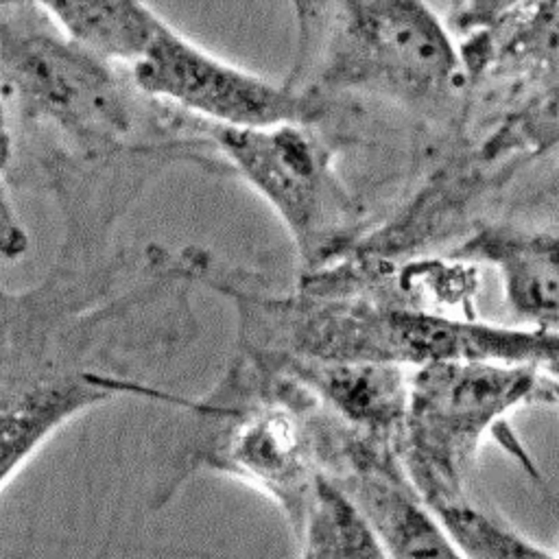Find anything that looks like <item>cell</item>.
<instances>
[{
  "label": "cell",
  "mask_w": 559,
  "mask_h": 559,
  "mask_svg": "<svg viewBox=\"0 0 559 559\" xmlns=\"http://www.w3.org/2000/svg\"><path fill=\"white\" fill-rule=\"evenodd\" d=\"M179 253L146 242L55 258L31 286H0V491L76 417L118 400L170 406L153 376L199 336Z\"/></svg>",
  "instance_id": "2"
},
{
  "label": "cell",
  "mask_w": 559,
  "mask_h": 559,
  "mask_svg": "<svg viewBox=\"0 0 559 559\" xmlns=\"http://www.w3.org/2000/svg\"><path fill=\"white\" fill-rule=\"evenodd\" d=\"M286 87L328 100L343 92L404 103L435 100L461 79L463 61L443 22L419 2H299Z\"/></svg>",
  "instance_id": "5"
},
{
  "label": "cell",
  "mask_w": 559,
  "mask_h": 559,
  "mask_svg": "<svg viewBox=\"0 0 559 559\" xmlns=\"http://www.w3.org/2000/svg\"><path fill=\"white\" fill-rule=\"evenodd\" d=\"M367 515L386 559H463L435 511L395 463L393 448L343 430L328 474Z\"/></svg>",
  "instance_id": "9"
},
{
  "label": "cell",
  "mask_w": 559,
  "mask_h": 559,
  "mask_svg": "<svg viewBox=\"0 0 559 559\" xmlns=\"http://www.w3.org/2000/svg\"><path fill=\"white\" fill-rule=\"evenodd\" d=\"M454 255L493 266L509 310L533 330L559 334V234L485 227Z\"/></svg>",
  "instance_id": "10"
},
{
  "label": "cell",
  "mask_w": 559,
  "mask_h": 559,
  "mask_svg": "<svg viewBox=\"0 0 559 559\" xmlns=\"http://www.w3.org/2000/svg\"><path fill=\"white\" fill-rule=\"evenodd\" d=\"M0 100L11 181L55 205L57 255L90 258L168 170L231 177L212 124L144 94L129 72L72 39L46 2H0Z\"/></svg>",
  "instance_id": "1"
},
{
  "label": "cell",
  "mask_w": 559,
  "mask_h": 559,
  "mask_svg": "<svg viewBox=\"0 0 559 559\" xmlns=\"http://www.w3.org/2000/svg\"><path fill=\"white\" fill-rule=\"evenodd\" d=\"M280 362L352 432L389 448L397 445L411 382L404 367L386 362Z\"/></svg>",
  "instance_id": "11"
},
{
  "label": "cell",
  "mask_w": 559,
  "mask_h": 559,
  "mask_svg": "<svg viewBox=\"0 0 559 559\" xmlns=\"http://www.w3.org/2000/svg\"><path fill=\"white\" fill-rule=\"evenodd\" d=\"M13 133L7 109L0 100V258L20 260L28 251V231L17 216L11 199V166H13Z\"/></svg>",
  "instance_id": "15"
},
{
  "label": "cell",
  "mask_w": 559,
  "mask_h": 559,
  "mask_svg": "<svg viewBox=\"0 0 559 559\" xmlns=\"http://www.w3.org/2000/svg\"><path fill=\"white\" fill-rule=\"evenodd\" d=\"M559 146V83L507 116L483 142L485 159L533 155Z\"/></svg>",
  "instance_id": "14"
},
{
  "label": "cell",
  "mask_w": 559,
  "mask_h": 559,
  "mask_svg": "<svg viewBox=\"0 0 559 559\" xmlns=\"http://www.w3.org/2000/svg\"><path fill=\"white\" fill-rule=\"evenodd\" d=\"M151 98L218 127L317 120L323 105L210 52L151 11L122 66Z\"/></svg>",
  "instance_id": "8"
},
{
  "label": "cell",
  "mask_w": 559,
  "mask_h": 559,
  "mask_svg": "<svg viewBox=\"0 0 559 559\" xmlns=\"http://www.w3.org/2000/svg\"><path fill=\"white\" fill-rule=\"evenodd\" d=\"M463 559H559L467 500L435 509Z\"/></svg>",
  "instance_id": "13"
},
{
  "label": "cell",
  "mask_w": 559,
  "mask_h": 559,
  "mask_svg": "<svg viewBox=\"0 0 559 559\" xmlns=\"http://www.w3.org/2000/svg\"><path fill=\"white\" fill-rule=\"evenodd\" d=\"M183 417L153 489L168 504L199 474H223L266 496L299 531L325 476L341 421L280 360L234 347L199 397H179Z\"/></svg>",
  "instance_id": "3"
},
{
  "label": "cell",
  "mask_w": 559,
  "mask_h": 559,
  "mask_svg": "<svg viewBox=\"0 0 559 559\" xmlns=\"http://www.w3.org/2000/svg\"><path fill=\"white\" fill-rule=\"evenodd\" d=\"M264 345L297 362H502L559 371V334L507 328L397 306L380 297L304 286L269 299L262 312Z\"/></svg>",
  "instance_id": "4"
},
{
  "label": "cell",
  "mask_w": 559,
  "mask_h": 559,
  "mask_svg": "<svg viewBox=\"0 0 559 559\" xmlns=\"http://www.w3.org/2000/svg\"><path fill=\"white\" fill-rule=\"evenodd\" d=\"M212 138L231 177L280 218L295 247L297 275L332 264L356 245L354 201L319 118L269 127L212 124Z\"/></svg>",
  "instance_id": "7"
},
{
  "label": "cell",
  "mask_w": 559,
  "mask_h": 559,
  "mask_svg": "<svg viewBox=\"0 0 559 559\" xmlns=\"http://www.w3.org/2000/svg\"><path fill=\"white\" fill-rule=\"evenodd\" d=\"M299 559H386V550L358 504L328 476L295 533Z\"/></svg>",
  "instance_id": "12"
},
{
  "label": "cell",
  "mask_w": 559,
  "mask_h": 559,
  "mask_svg": "<svg viewBox=\"0 0 559 559\" xmlns=\"http://www.w3.org/2000/svg\"><path fill=\"white\" fill-rule=\"evenodd\" d=\"M552 391L555 382L524 365L441 362L415 369L397 450L419 498L432 511L467 500L465 483L485 435L526 402H552Z\"/></svg>",
  "instance_id": "6"
}]
</instances>
